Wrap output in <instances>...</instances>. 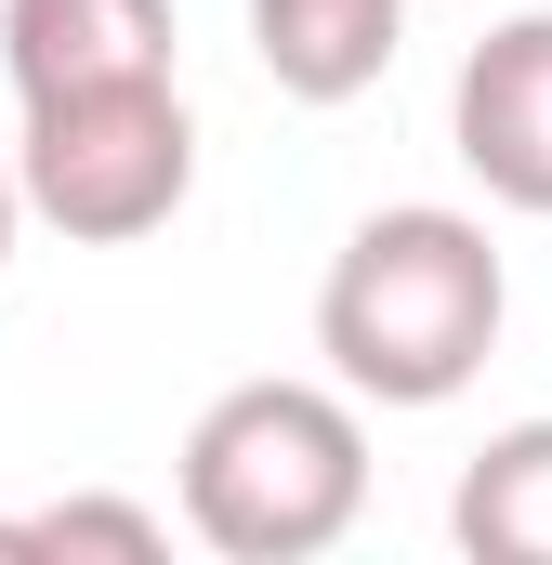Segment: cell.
<instances>
[{
	"label": "cell",
	"mask_w": 552,
	"mask_h": 565,
	"mask_svg": "<svg viewBox=\"0 0 552 565\" xmlns=\"http://www.w3.org/2000/svg\"><path fill=\"white\" fill-rule=\"evenodd\" d=\"M500 316H513L500 237L474 211H447V198H395V211H369L329 250V277H316V355L369 408H447L500 355Z\"/></svg>",
	"instance_id": "6da1fadb"
},
{
	"label": "cell",
	"mask_w": 552,
	"mask_h": 565,
	"mask_svg": "<svg viewBox=\"0 0 552 565\" xmlns=\"http://www.w3.org/2000/svg\"><path fill=\"white\" fill-rule=\"evenodd\" d=\"M369 513V395L342 382H237L184 434V526L224 565H316Z\"/></svg>",
	"instance_id": "7a4b0ae2"
},
{
	"label": "cell",
	"mask_w": 552,
	"mask_h": 565,
	"mask_svg": "<svg viewBox=\"0 0 552 565\" xmlns=\"http://www.w3.org/2000/svg\"><path fill=\"white\" fill-rule=\"evenodd\" d=\"M26 171V211L79 250H132L158 237L184 198H198V119H184V79H106V93H53L26 106L13 132Z\"/></svg>",
	"instance_id": "3957f363"
},
{
	"label": "cell",
	"mask_w": 552,
	"mask_h": 565,
	"mask_svg": "<svg viewBox=\"0 0 552 565\" xmlns=\"http://www.w3.org/2000/svg\"><path fill=\"white\" fill-rule=\"evenodd\" d=\"M447 145L460 171L500 198V211H540L552 224V13H513L460 53L447 79Z\"/></svg>",
	"instance_id": "277c9868"
},
{
	"label": "cell",
	"mask_w": 552,
	"mask_h": 565,
	"mask_svg": "<svg viewBox=\"0 0 552 565\" xmlns=\"http://www.w3.org/2000/svg\"><path fill=\"white\" fill-rule=\"evenodd\" d=\"M0 79H13V106L171 79V0H0Z\"/></svg>",
	"instance_id": "5b68a950"
},
{
	"label": "cell",
	"mask_w": 552,
	"mask_h": 565,
	"mask_svg": "<svg viewBox=\"0 0 552 565\" xmlns=\"http://www.w3.org/2000/svg\"><path fill=\"white\" fill-rule=\"evenodd\" d=\"M408 40V0H251V53L289 106H355Z\"/></svg>",
	"instance_id": "8992f818"
},
{
	"label": "cell",
	"mask_w": 552,
	"mask_h": 565,
	"mask_svg": "<svg viewBox=\"0 0 552 565\" xmlns=\"http://www.w3.org/2000/svg\"><path fill=\"white\" fill-rule=\"evenodd\" d=\"M447 526L474 565H552V422H500L460 487H447Z\"/></svg>",
	"instance_id": "52a82bcc"
},
{
	"label": "cell",
	"mask_w": 552,
	"mask_h": 565,
	"mask_svg": "<svg viewBox=\"0 0 552 565\" xmlns=\"http://www.w3.org/2000/svg\"><path fill=\"white\" fill-rule=\"evenodd\" d=\"M13 553H119V565H158L171 526L145 500H53V513H13Z\"/></svg>",
	"instance_id": "ba28073f"
},
{
	"label": "cell",
	"mask_w": 552,
	"mask_h": 565,
	"mask_svg": "<svg viewBox=\"0 0 552 565\" xmlns=\"http://www.w3.org/2000/svg\"><path fill=\"white\" fill-rule=\"evenodd\" d=\"M13 224H40V211H26V171H13V145H0V264H13Z\"/></svg>",
	"instance_id": "9c48e42d"
}]
</instances>
